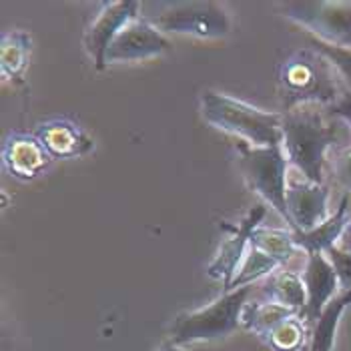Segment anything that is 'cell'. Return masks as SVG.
I'll return each mask as SVG.
<instances>
[{
    "label": "cell",
    "instance_id": "obj_14",
    "mask_svg": "<svg viewBox=\"0 0 351 351\" xmlns=\"http://www.w3.org/2000/svg\"><path fill=\"white\" fill-rule=\"evenodd\" d=\"M2 161L10 175L23 181H30L51 165L53 157L47 153L36 136L12 135L4 143Z\"/></svg>",
    "mask_w": 351,
    "mask_h": 351
},
{
    "label": "cell",
    "instance_id": "obj_17",
    "mask_svg": "<svg viewBox=\"0 0 351 351\" xmlns=\"http://www.w3.org/2000/svg\"><path fill=\"white\" fill-rule=\"evenodd\" d=\"M263 295L267 301L279 303L287 309H293L301 315V311L307 305V291L301 275L293 271L277 269L273 275H269L267 283L263 285Z\"/></svg>",
    "mask_w": 351,
    "mask_h": 351
},
{
    "label": "cell",
    "instance_id": "obj_8",
    "mask_svg": "<svg viewBox=\"0 0 351 351\" xmlns=\"http://www.w3.org/2000/svg\"><path fill=\"white\" fill-rule=\"evenodd\" d=\"M267 213V209L263 205H255L241 223L237 225H223V229L229 233L225 237V241L221 243L219 251H217L215 259L209 263L207 267V275L213 279H223L225 289L231 285L233 277L237 275V269L241 267L245 255L249 251L251 245V235L257 227H261V221Z\"/></svg>",
    "mask_w": 351,
    "mask_h": 351
},
{
    "label": "cell",
    "instance_id": "obj_9",
    "mask_svg": "<svg viewBox=\"0 0 351 351\" xmlns=\"http://www.w3.org/2000/svg\"><path fill=\"white\" fill-rule=\"evenodd\" d=\"M141 4L135 0H121V2H107L103 10L97 14L93 25L84 34V47L90 58L95 60L97 69H105V56L112 40L127 25L138 19Z\"/></svg>",
    "mask_w": 351,
    "mask_h": 351
},
{
    "label": "cell",
    "instance_id": "obj_16",
    "mask_svg": "<svg viewBox=\"0 0 351 351\" xmlns=\"http://www.w3.org/2000/svg\"><path fill=\"white\" fill-rule=\"evenodd\" d=\"M351 305V289H341L335 298L331 299L322 311L319 319L313 325L309 351H331L335 343V333L341 322V315Z\"/></svg>",
    "mask_w": 351,
    "mask_h": 351
},
{
    "label": "cell",
    "instance_id": "obj_23",
    "mask_svg": "<svg viewBox=\"0 0 351 351\" xmlns=\"http://www.w3.org/2000/svg\"><path fill=\"white\" fill-rule=\"evenodd\" d=\"M307 43H309V47L313 51H317L322 56H325L329 60V64L335 69V73L341 79L343 86L351 90V49H341V47L327 45V43L315 38V36H309Z\"/></svg>",
    "mask_w": 351,
    "mask_h": 351
},
{
    "label": "cell",
    "instance_id": "obj_12",
    "mask_svg": "<svg viewBox=\"0 0 351 351\" xmlns=\"http://www.w3.org/2000/svg\"><path fill=\"white\" fill-rule=\"evenodd\" d=\"M301 279L307 291V305L299 317L307 325H315L325 305L341 291L339 277L325 253H311L307 255Z\"/></svg>",
    "mask_w": 351,
    "mask_h": 351
},
{
    "label": "cell",
    "instance_id": "obj_5",
    "mask_svg": "<svg viewBox=\"0 0 351 351\" xmlns=\"http://www.w3.org/2000/svg\"><path fill=\"white\" fill-rule=\"evenodd\" d=\"M241 153V171L249 187L261 195L271 207L285 219L289 227V211H287V165L289 159L279 147H251L239 143Z\"/></svg>",
    "mask_w": 351,
    "mask_h": 351
},
{
    "label": "cell",
    "instance_id": "obj_3",
    "mask_svg": "<svg viewBox=\"0 0 351 351\" xmlns=\"http://www.w3.org/2000/svg\"><path fill=\"white\" fill-rule=\"evenodd\" d=\"M201 110L207 123L239 136L251 147L283 145V114L251 107L229 95L207 90L201 97Z\"/></svg>",
    "mask_w": 351,
    "mask_h": 351
},
{
    "label": "cell",
    "instance_id": "obj_27",
    "mask_svg": "<svg viewBox=\"0 0 351 351\" xmlns=\"http://www.w3.org/2000/svg\"><path fill=\"white\" fill-rule=\"evenodd\" d=\"M339 247H341L343 251H350L351 253V219L350 223H348V229H346L343 237H341V241H339Z\"/></svg>",
    "mask_w": 351,
    "mask_h": 351
},
{
    "label": "cell",
    "instance_id": "obj_18",
    "mask_svg": "<svg viewBox=\"0 0 351 351\" xmlns=\"http://www.w3.org/2000/svg\"><path fill=\"white\" fill-rule=\"evenodd\" d=\"M30 34L25 30H10L2 36L0 47V69L4 82L23 81L30 58Z\"/></svg>",
    "mask_w": 351,
    "mask_h": 351
},
{
    "label": "cell",
    "instance_id": "obj_26",
    "mask_svg": "<svg viewBox=\"0 0 351 351\" xmlns=\"http://www.w3.org/2000/svg\"><path fill=\"white\" fill-rule=\"evenodd\" d=\"M329 110L337 117V119H341L348 127H350L351 131V90L350 88H343V93L339 95V99L329 107Z\"/></svg>",
    "mask_w": 351,
    "mask_h": 351
},
{
    "label": "cell",
    "instance_id": "obj_11",
    "mask_svg": "<svg viewBox=\"0 0 351 351\" xmlns=\"http://www.w3.org/2000/svg\"><path fill=\"white\" fill-rule=\"evenodd\" d=\"M301 175V173H299ZM287 211L289 231H311L327 219L329 191L324 183L301 179H287Z\"/></svg>",
    "mask_w": 351,
    "mask_h": 351
},
{
    "label": "cell",
    "instance_id": "obj_6",
    "mask_svg": "<svg viewBox=\"0 0 351 351\" xmlns=\"http://www.w3.org/2000/svg\"><path fill=\"white\" fill-rule=\"evenodd\" d=\"M283 14L327 45L351 49V0H301L281 4Z\"/></svg>",
    "mask_w": 351,
    "mask_h": 351
},
{
    "label": "cell",
    "instance_id": "obj_25",
    "mask_svg": "<svg viewBox=\"0 0 351 351\" xmlns=\"http://www.w3.org/2000/svg\"><path fill=\"white\" fill-rule=\"evenodd\" d=\"M329 261L333 263V267L337 271L339 277V285L341 289H351V253L343 251L339 245L327 251Z\"/></svg>",
    "mask_w": 351,
    "mask_h": 351
},
{
    "label": "cell",
    "instance_id": "obj_22",
    "mask_svg": "<svg viewBox=\"0 0 351 351\" xmlns=\"http://www.w3.org/2000/svg\"><path fill=\"white\" fill-rule=\"evenodd\" d=\"M305 337H307V324L299 315H293L277 325L265 337V341L275 351H299L305 346Z\"/></svg>",
    "mask_w": 351,
    "mask_h": 351
},
{
    "label": "cell",
    "instance_id": "obj_15",
    "mask_svg": "<svg viewBox=\"0 0 351 351\" xmlns=\"http://www.w3.org/2000/svg\"><path fill=\"white\" fill-rule=\"evenodd\" d=\"M350 197L346 195L333 215H329L324 223L311 231H291L293 241L305 255L311 253H327L329 249L337 247L350 223Z\"/></svg>",
    "mask_w": 351,
    "mask_h": 351
},
{
    "label": "cell",
    "instance_id": "obj_4",
    "mask_svg": "<svg viewBox=\"0 0 351 351\" xmlns=\"http://www.w3.org/2000/svg\"><path fill=\"white\" fill-rule=\"evenodd\" d=\"M251 287H239L223 293L211 305L183 313L171 327V343L183 348L197 341H215L231 335L243 324V311Z\"/></svg>",
    "mask_w": 351,
    "mask_h": 351
},
{
    "label": "cell",
    "instance_id": "obj_19",
    "mask_svg": "<svg viewBox=\"0 0 351 351\" xmlns=\"http://www.w3.org/2000/svg\"><path fill=\"white\" fill-rule=\"evenodd\" d=\"M293 315H299V313L279 305V303H273V301H261V303H253V305L247 303L243 311V325L245 329H249L265 339L277 325L283 324L285 319H289Z\"/></svg>",
    "mask_w": 351,
    "mask_h": 351
},
{
    "label": "cell",
    "instance_id": "obj_10",
    "mask_svg": "<svg viewBox=\"0 0 351 351\" xmlns=\"http://www.w3.org/2000/svg\"><path fill=\"white\" fill-rule=\"evenodd\" d=\"M169 47L171 43L151 21L136 19L131 25L123 28L119 36L112 40L105 56V64L153 58V56L167 53Z\"/></svg>",
    "mask_w": 351,
    "mask_h": 351
},
{
    "label": "cell",
    "instance_id": "obj_28",
    "mask_svg": "<svg viewBox=\"0 0 351 351\" xmlns=\"http://www.w3.org/2000/svg\"><path fill=\"white\" fill-rule=\"evenodd\" d=\"M159 351H187V350H183V348H179V346H175V343H165V346H161V350Z\"/></svg>",
    "mask_w": 351,
    "mask_h": 351
},
{
    "label": "cell",
    "instance_id": "obj_7",
    "mask_svg": "<svg viewBox=\"0 0 351 351\" xmlns=\"http://www.w3.org/2000/svg\"><path fill=\"white\" fill-rule=\"evenodd\" d=\"M151 23L159 30L189 34L197 38H223L231 32V19L219 2H173L167 4Z\"/></svg>",
    "mask_w": 351,
    "mask_h": 351
},
{
    "label": "cell",
    "instance_id": "obj_24",
    "mask_svg": "<svg viewBox=\"0 0 351 351\" xmlns=\"http://www.w3.org/2000/svg\"><path fill=\"white\" fill-rule=\"evenodd\" d=\"M333 179L341 189L351 191V147H343L333 155Z\"/></svg>",
    "mask_w": 351,
    "mask_h": 351
},
{
    "label": "cell",
    "instance_id": "obj_21",
    "mask_svg": "<svg viewBox=\"0 0 351 351\" xmlns=\"http://www.w3.org/2000/svg\"><path fill=\"white\" fill-rule=\"evenodd\" d=\"M279 267H281V265H279L275 259H271L269 255H265V253L259 251L257 247L249 245V251H247V255H245L243 263H241V267L237 269V275L233 277L231 285L225 289V293H229V291H233V289H239V287H249L251 283L259 281L261 277L273 275Z\"/></svg>",
    "mask_w": 351,
    "mask_h": 351
},
{
    "label": "cell",
    "instance_id": "obj_20",
    "mask_svg": "<svg viewBox=\"0 0 351 351\" xmlns=\"http://www.w3.org/2000/svg\"><path fill=\"white\" fill-rule=\"evenodd\" d=\"M251 245L269 255L279 265H285L298 251H301L295 241L293 233L287 229H273V227H257L251 235Z\"/></svg>",
    "mask_w": 351,
    "mask_h": 351
},
{
    "label": "cell",
    "instance_id": "obj_1",
    "mask_svg": "<svg viewBox=\"0 0 351 351\" xmlns=\"http://www.w3.org/2000/svg\"><path fill=\"white\" fill-rule=\"evenodd\" d=\"M343 125L329 107L315 103L283 110V151L307 181L324 183L327 153L339 143Z\"/></svg>",
    "mask_w": 351,
    "mask_h": 351
},
{
    "label": "cell",
    "instance_id": "obj_2",
    "mask_svg": "<svg viewBox=\"0 0 351 351\" xmlns=\"http://www.w3.org/2000/svg\"><path fill=\"white\" fill-rule=\"evenodd\" d=\"M279 88L283 107L291 108L307 103L331 107L346 86L325 56L313 49H301L279 66Z\"/></svg>",
    "mask_w": 351,
    "mask_h": 351
},
{
    "label": "cell",
    "instance_id": "obj_13",
    "mask_svg": "<svg viewBox=\"0 0 351 351\" xmlns=\"http://www.w3.org/2000/svg\"><path fill=\"white\" fill-rule=\"evenodd\" d=\"M34 136L53 159H77L93 149V138L71 121H49L36 127Z\"/></svg>",
    "mask_w": 351,
    "mask_h": 351
}]
</instances>
